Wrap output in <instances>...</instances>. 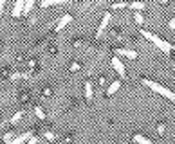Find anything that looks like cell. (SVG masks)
<instances>
[{"label":"cell","instance_id":"obj_15","mask_svg":"<svg viewBox=\"0 0 175 144\" xmlns=\"http://www.w3.org/2000/svg\"><path fill=\"white\" fill-rule=\"evenodd\" d=\"M33 112H34V115H36L38 119H42V121L45 119V113H43V110H42L38 105H34V106H33Z\"/></svg>","mask_w":175,"mask_h":144},{"label":"cell","instance_id":"obj_7","mask_svg":"<svg viewBox=\"0 0 175 144\" xmlns=\"http://www.w3.org/2000/svg\"><path fill=\"white\" fill-rule=\"evenodd\" d=\"M110 63H112V67L116 68V72H117V74H119L121 78H125V76H126V72H125V65L121 63V60H119L117 56H112Z\"/></svg>","mask_w":175,"mask_h":144},{"label":"cell","instance_id":"obj_10","mask_svg":"<svg viewBox=\"0 0 175 144\" xmlns=\"http://www.w3.org/2000/svg\"><path fill=\"white\" fill-rule=\"evenodd\" d=\"M69 0H40V7H49V6H60V4H65Z\"/></svg>","mask_w":175,"mask_h":144},{"label":"cell","instance_id":"obj_17","mask_svg":"<svg viewBox=\"0 0 175 144\" xmlns=\"http://www.w3.org/2000/svg\"><path fill=\"white\" fill-rule=\"evenodd\" d=\"M24 113H26L24 110H18V112H15V115L11 117V123H13V124H15V123H18V121H20V119H22V117H24Z\"/></svg>","mask_w":175,"mask_h":144},{"label":"cell","instance_id":"obj_16","mask_svg":"<svg viewBox=\"0 0 175 144\" xmlns=\"http://www.w3.org/2000/svg\"><path fill=\"white\" fill-rule=\"evenodd\" d=\"M134 22L137 23V25H143V23H144V16H143L141 11H136V15H134Z\"/></svg>","mask_w":175,"mask_h":144},{"label":"cell","instance_id":"obj_12","mask_svg":"<svg viewBox=\"0 0 175 144\" xmlns=\"http://www.w3.org/2000/svg\"><path fill=\"white\" fill-rule=\"evenodd\" d=\"M119 88H121V81H114V83H112L110 87L106 88V95H112V94H116V92H117Z\"/></svg>","mask_w":175,"mask_h":144},{"label":"cell","instance_id":"obj_18","mask_svg":"<svg viewBox=\"0 0 175 144\" xmlns=\"http://www.w3.org/2000/svg\"><path fill=\"white\" fill-rule=\"evenodd\" d=\"M18 97H20V101H22V103H27V101L31 99V94H29V92H20Z\"/></svg>","mask_w":175,"mask_h":144},{"label":"cell","instance_id":"obj_23","mask_svg":"<svg viewBox=\"0 0 175 144\" xmlns=\"http://www.w3.org/2000/svg\"><path fill=\"white\" fill-rule=\"evenodd\" d=\"M69 68H71V72H78V70H81V65H79L78 61H72Z\"/></svg>","mask_w":175,"mask_h":144},{"label":"cell","instance_id":"obj_27","mask_svg":"<svg viewBox=\"0 0 175 144\" xmlns=\"http://www.w3.org/2000/svg\"><path fill=\"white\" fill-rule=\"evenodd\" d=\"M11 140H13V132L4 133V142H11Z\"/></svg>","mask_w":175,"mask_h":144},{"label":"cell","instance_id":"obj_30","mask_svg":"<svg viewBox=\"0 0 175 144\" xmlns=\"http://www.w3.org/2000/svg\"><path fill=\"white\" fill-rule=\"evenodd\" d=\"M98 83H99V85H105V78H103V76H99V78H98Z\"/></svg>","mask_w":175,"mask_h":144},{"label":"cell","instance_id":"obj_21","mask_svg":"<svg viewBox=\"0 0 175 144\" xmlns=\"http://www.w3.org/2000/svg\"><path fill=\"white\" fill-rule=\"evenodd\" d=\"M112 33H114V36H116V40H125V34H123V31H121L119 27H116V29H114Z\"/></svg>","mask_w":175,"mask_h":144},{"label":"cell","instance_id":"obj_22","mask_svg":"<svg viewBox=\"0 0 175 144\" xmlns=\"http://www.w3.org/2000/svg\"><path fill=\"white\" fill-rule=\"evenodd\" d=\"M155 132H157L159 135H163V133L166 132V124H164V123H159V124L155 126Z\"/></svg>","mask_w":175,"mask_h":144},{"label":"cell","instance_id":"obj_2","mask_svg":"<svg viewBox=\"0 0 175 144\" xmlns=\"http://www.w3.org/2000/svg\"><path fill=\"white\" fill-rule=\"evenodd\" d=\"M141 83H143V85H146L150 90H154V92H157V94L164 95L166 99H170V101H173V103H175V92H171L170 88H166V87H163V85L155 83L154 79H148V78H141Z\"/></svg>","mask_w":175,"mask_h":144},{"label":"cell","instance_id":"obj_24","mask_svg":"<svg viewBox=\"0 0 175 144\" xmlns=\"http://www.w3.org/2000/svg\"><path fill=\"white\" fill-rule=\"evenodd\" d=\"M51 94H52V90H51L49 87H43V88H42V95H43V97H49Z\"/></svg>","mask_w":175,"mask_h":144},{"label":"cell","instance_id":"obj_20","mask_svg":"<svg viewBox=\"0 0 175 144\" xmlns=\"http://www.w3.org/2000/svg\"><path fill=\"white\" fill-rule=\"evenodd\" d=\"M125 7H128V4L123 2V0H121V2H114L112 4V9H125Z\"/></svg>","mask_w":175,"mask_h":144},{"label":"cell","instance_id":"obj_13","mask_svg":"<svg viewBox=\"0 0 175 144\" xmlns=\"http://www.w3.org/2000/svg\"><path fill=\"white\" fill-rule=\"evenodd\" d=\"M92 94H94V90H92V81H87L85 83V97L87 99H92Z\"/></svg>","mask_w":175,"mask_h":144},{"label":"cell","instance_id":"obj_8","mask_svg":"<svg viewBox=\"0 0 175 144\" xmlns=\"http://www.w3.org/2000/svg\"><path fill=\"white\" fill-rule=\"evenodd\" d=\"M34 133H33V130H29V132H26V133H22V135H18V137H15L11 142H7V144H26L31 137H33Z\"/></svg>","mask_w":175,"mask_h":144},{"label":"cell","instance_id":"obj_25","mask_svg":"<svg viewBox=\"0 0 175 144\" xmlns=\"http://www.w3.org/2000/svg\"><path fill=\"white\" fill-rule=\"evenodd\" d=\"M38 142H40V137H38V135H33V137H31L26 144H38Z\"/></svg>","mask_w":175,"mask_h":144},{"label":"cell","instance_id":"obj_28","mask_svg":"<svg viewBox=\"0 0 175 144\" xmlns=\"http://www.w3.org/2000/svg\"><path fill=\"white\" fill-rule=\"evenodd\" d=\"M72 140H74V135H65V137H63V142H65V144H69V142H72Z\"/></svg>","mask_w":175,"mask_h":144},{"label":"cell","instance_id":"obj_14","mask_svg":"<svg viewBox=\"0 0 175 144\" xmlns=\"http://www.w3.org/2000/svg\"><path fill=\"white\" fill-rule=\"evenodd\" d=\"M40 132H42V135L45 137L47 140H51V142H52V140H56V135H54L52 132H49V130H43V128H40Z\"/></svg>","mask_w":175,"mask_h":144},{"label":"cell","instance_id":"obj_9","mask_svg":"<svg viewBox=\"0 0 175 144\" xmlns=\"http://www.w3.org/2000/svg\"><path fill=\"white\" fill-rule=\"evenodd\" d=\"M132 142H134V144H152V139H148V137H144V135H141V133H136V135L132 137Z\"/></svg>","mask_w":175,"mask_h":144},{"label":"cell","instance_id":"obj_32","mask_svg":"<svg viewBox=\"0 0 175 144\" xmlns=\"http://www.w3.org/2000/svg\"><path fill=\"white\" fill-rule=\"evenodd\" d=\"M0 4H2V7L6 6V0H0Z\"/></svg>","mask_w":175,"mask_h":144},{"label":"cell","instance_id":"obj_5","mask_svg":"<svg viewBox=\"0 0 175 144\" xmlns=\"http://www.w3.org/2000/svg\"><path fill=\"white\" fill-rule=\"evenodd\" d=\"M110 13H105L103 15V18H101V23L98 25V29H96V38H99L103 33H105V29H106V25H108V22H110Z\"/></svg>","mask_w":175,"mask_h":144},{"label":"cell","instance_id":"obj_4","mask_svg":"<svg viewBox=\"0 0 175 144\" xmlns=\"http://www.w3.org/2000/svg\"><path fill=\"white\" fill-rule=\"evenodd\" d=\"M114 52H116L117 56H125V58H130V60H136V58L139 56L136 51H132V49H125V47H114Z\"/></svg>","mask_w":175,"mask_h":144},{"label":"cell","instance_id":"obj_11","mask_svg":"<svg viewBox=\"0 0 175 144\" xmlns=\"http://www.w3.org/2000/svg\"><path fill=\"white\" fill-rule=\"evenodd\" d=\"M128 7H130V9H134V11H143V9L146 7V4L141 2V0H134V2H130V4H128Z\"/></svg>","mask_w":175,"mask_h":144},{"label":"cell","instance_id":"obj_3","mask_svg":"<svg viewBox=\"0 0 175 144\" xmlns=\"http://www.w3.org/2000/svg\"><path fill=\"white\" fill-rule=\"evenodd\" d=\"M71 22H72V15H71V13H65V15H63V16L60 18V22L56 23V27H54V33H60V31H63V29L67 27Z\"/></svg>","mask_w":175,"mask_h":144},{"label":"cell","instance_id":"obj_29","mask_svg":"<svg viewBox=\"0 0 175 144\" xmlns=\"http://www.w3.org/2000/svg\"><path fill=\"white\" fill-rule=\"evenodd\" d=\"M168 29H175V16L168 22Z\"/></svg>","mask_w":175,"mask_h":144},{"label":"cell","instance_id":"obj_19","mask_svg":"<svg viewBox=\"0 0 175 144\" xmlns=\"http://www.w3.org/2000/svg\"><path fill=\"white\" fill-rule=\"evenodd\" d=\"M34 2H36V0H27V2H26V11H24V15H29V13H31Z\"/></svg>","mask_w":175,"mask_h":144},{"label":"cell","instance_id":"obj_1","mask_svg":"<svg viewBox=\"0 0 175 144\" xmlns=\"http://www.w3.org/2000/svg\"><path fill=\"white\" fill-rule=\"evenodd\" d=\"M139 33H141V34H143V36H144L146 40H150V41L154 43V45L157 47L159 51H163V52H164L166 56H168L170 52H173V51H175V47H173L171 43H168V41L161 40V38H159L157 34H154L152 31H148V29H139Z\"/></svg>","mask_w":175,"mask_h":144},{"label":"cell","instance_id":"obj_6","mask_svg":"<svg viewBox=\"0 0 175 144\" xmlns=\"http://www.w3.org/2000/svg\"><path fill=\"white\" fill-rule=\"evenodd\" d=\"M26 2L27 0H16L13 7V18H20V15H24L26 11Z\"/></svg>","mask_w":175,"mask_h":144},{"label":"cell","instance_id":"obj_26","mask_svg":"<svg viewBox=\"0 0 175 144\" xmlns=\"http://www.w3.org/2000/svg\"><path fill=\"white\" fill-rule=\"evenodd\" d=\"M27 65H29V68H31V70H34V68L38 67V61H36V60H29V61H27Z\"/></svg>","mask_w":175,"mask_h":144},{"label":"cell","instance_id":"obj_31","mask_svg":"<svg viewBox=\"0 0 175 144\" xmlns=\"http://www.w3.org/2000/svg\"><path fill=\"white\" fill-rule=\"evenodd\" d=\"M159 4H168V0H157Z\"/></svg>","mask_w":175,"mask_h":144}]
</instances>
